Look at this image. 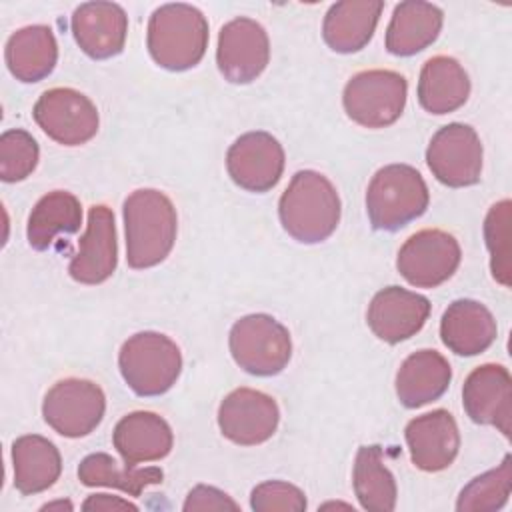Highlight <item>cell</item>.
I'll return each mask as SVG.
<instances>
[{
	"instance_id": "6da1fadb",
	"label": "cell",
	"mask_w": 512,
	"mask_h": 512,
	"mask_svg": "<svg viewBox=\"0 0 512 512\" xmlns=\"http://www.w3.org/2000/svg\"><path fill=\"white\" fill-rule=\"evenodd\" d=\"M126 262L144 270L160 264L176 240V208L172 200L154 188L134 190L124 200Z\"/></svg>"
},
{
	"instance_id": "7a4b0ae2",
	"label": "cell",
	"mask_w": 512,
	"mask_h": 512,
	"mask_svg": "<svg viewBox=\"0 0 512 512\" xmlns=\"http://www.w3.org/2000/svg\"><path fill=\"white\" fill-rule=\"evenodd\" d=\"M282 228L302 244L326 240L340 222V196L332 182L314 170L292 176L278 202Z\"/></svg>"
},
{
	"instance_id": "3957f363",
	"label": "cell",
	"mask_w": 512,
	"mask_h": 512,
	"mask_svg": "<svg viewBox=\"0 0 512 512\" xmlns=\"http://www.w3.org/2000/svg\"><path fill=\"white\" fill-rule=\"evenodd\" d=\"M152 60L172 72L196 66L208 46V22L192 4H164L148 20L146 36Z\"/></svg>"
},
{
	"instance_id": "277c9868",
	"label": "cell",
	"mask_w": 512,
	"mask_h": 512,
	"mask_svg": "<svg viewBox=\"0 0 512 512\" xmlns=\"http://www.w3.org/2000/svg\"><path fill=\"white\" fill-rule=\"evenodd\" d=\"M428 208V186L408 164L380 168L366 190V212L372 228L396 232L420 218Z\"/></svg>"
},
{
	"instance_id": "5b68a950",
	"label": "cell",
	"mask_w": 512,
	"mask_h": 512,
	"mask_svg": "<svg viewBox=\"0 0 512 512\" xmlns=\"http://www.w3.org/2000/svg\"><path fill=\"white\" fill-rule=\"evenodd\" d=\"M118 366L134 394L160 396L176 384L182 370V354L166 334L138 332L122 344Z\"/></svg>"
},
{
	"instance_id": "8992f818",
	"label": "cell",
	"mask_w": 512,
	"mask_h": 512,
	"mask_svg": "<svg viewBox=\"0 0 512 512\" xmlns=\"http://www.w3.org/2000/svg\"><path fill=\"white\" fill-rule=\"evenodd\" d=\"M230 352L242 370L254 376H274L286 368L292 340L286 326L276 318L248 314L236 320L230 330Z\"/></svg>"
},
{
	"instance_id": "52a82bcc",
	"label": "cell",
	"mask_w": 512,
	"mask_h": 512,
	"mask_svg": "<svg viewBox=\"0 0 512 512\" xmlns=\"http://www.w3.org/2000/svg\"><path fill=\"white\" fill-rule=\"evenodd\" d=\"M406 78L392 70H364L344 88L346 114L360 126L386 128L394 124L406 104Z\"/></svg>"
},
{
	"instance_id": "ba28073f",
	"label": "cell",
	"mask_w": 512,
	"mask_h": 512,
	"mask_svg": "<svg viewBox=\"0 0 512 512\" xmlns=\"http://www.w3.org/2000/svg\"><path fill=\"white\" fill-rule=\"evenodd\" d=\"M106 398L98 384L84 378H64L44 396V422L66 438L90 434L104 416Z\"/></svg>"
},
{
	"instance_id": "9c48e42d",
	"label": "cell",
	"mask_w": 512,
	"mask_h": 512,
	"mask_svg": "<svg viewBox=\"0 0 512 512\" xmlns=\"http://www.w3.org/2000/svg\"><path fill=\"white\" fill-rule=\"evenodd\" d=\"M426 164L436 180L450 188L476 184L482 172V144L476 130L460 122L442 126L428 144Z\"/></svg>"
},
{
	"instance_id": "30bf717a",
	"label": "cell",
	"mask_w": 512,
	"mask_h": 512,
	"mask_svg": "<svg viewBox=\"0 0 512 512\" xmlns=\"http://www.w3.org/2000/svg\"><path fill=\"white\" fill-rule=\"evenodd\" d=\"M34 120L54 142L80 146L98 132V110L74 88H50L34 104Z\"/></svg>"
},
{
	"instance_id": "8fae6325",
	"label": "cell",
	"mask_w": 512,
	"mask_h": 512,
	"mask_svg": "<svg viewBox=\"0 0 512 512\" xmlns=\"http://www.w3.org/2000/svg\"><path fill=\"white\" fill-rule=\"evenodd\" d=\"M460 264V246L444 230H420L400 248L396 268L416 288H436L446 282Z\"/></svg>"
},
{
	"instance_id": "7c38bea8",
	"label": "cell",
	"mask_w": 512,
	"mask_h": 512,
	"mask_svg": "<svg viewBox=\"0 0 512 512\" xmlns=\"http://www.w3.org/2000/svg\"><path fill=\"white\" fill-rule=\"evenodd\" d=\"M270 58L266 30L252 18H234L220 28L216 62L220 74L232 84L256 80Z\"/></svg>"
},
{
	"instance_id": "4fadbf2b",
	"label": "cell",
	"mask_w": 512,
	"mask_h": 512,
	"mask_svg": "<svg viewBox=\"0 0 512 512\" xmlns=\"http://www.w3.org/2000/svg\"><path fill=\"white\" fill-rule=\"evenodd\" d=\"M280 422V410L272 396L252 390H232L218 408V426L224 438L240 446H256L272 438Z\"/></svg>"
},
{
	"instance_id": "5bb4252c",
	"label": "cell",
	"mask_w": 512,
	"mask_h": 512,
	"mask_svg": "<svg viewBox=\"0 0 512 512\" xmlns=\"http://www.w3.org/2000/svg\"><path fill=\"white\" fill-rule=\"evenodd\" d=\"M226 168L240 188L268 192L284 172L282 144L268 132H246L228 148Z\"/></svg>"
},
{
	"instance_id": "9a60e30c",
	"label": "cell",
	"mask_w": 512,
	"mask_h": 512,
	"mask_svg": "<svg viewBox=\"0 0 512 512\" xmlns=\"http://www.w3.org/2000/svg\"><path fill=\"white\" fill-rule=\"evenodd\" d=\"M462 404L472 422L494 426L510 438L512 380L502 364H482L474 368L464 382Z\"/></svg>"
},
{
	"instance_id": "2e32d148",
	"label": "cell",
	"mask_w": 512,
	"mask_h": 512,
	"mask_svg": "<svg viewBox=\"0 0 512 512\" xmlns=\"http://www.w3.org/2000/svg\"><path fill=\"white\" fill-rule=\"evenodd\" d=\"M118 264L116 224L108 206L96 204L88 212L86 232L72 256L68 272L80 284H100L112 276Z\"/></svg>"
},
{
	"instance_id": "e0dca14e",
	"label": "cell",
	"mask_w": 512,
	"mask_h": 512,
	"mask_svg": "<svg viewBox=\"0 0 512 512\" xmlns=\"http://www.w3.org/2000/svg\"><path fill=\"white\" fill-rule=\"evenodd\" d=\"M428 316V298L400 286H388L374 294L368 306L366 322L380 340L398 344L420 332Z\"/></svg>"
},
{
	"instance_id": "ac0fdd59",
	"label": "cell",
	"mask_w": 512,
	"mask_h": 512,
	"mask_svg": "<svg viewBox=\"0 0 512 512\" xmlns=\"http://www.w3.org/2000/svg\"><path fill=\"white\" fill-rule=\"evenodd\" d=\"M76 44L94 60H106L122 52L128 34V16L114 2H84L70 20Z\"/></svg>"
},
{
	"instance_id": "d6986e66",
	"label": "cell",
	"mask_w": 512,
	"mask_h": 512,
	"mask_svg": "<svg viewBox=\"0 0 512 512\" xmlns=\"http://www.w3.org/2000/svg\"><path fill=\"white\" fill-rule=\"evenodd\" d=\"M404 436L412 464L424 472H440L448 468L460 448L456 420L442 408L410 420Z\"/></svg>"
},
{
	"instance_id": "ffe728a7",
	"label": "cell",
	"mask_w": 512,
	"mask_h": 512,
	"mask_svg": "<svg viewBox=\"0 0 512 512\" xmlns=\"http://www.w3.org/2000/svg\"><path fill=\"white\" fill-rule=\"evenodd\" d=\"M440 338L458 356H476L496 340V320L492 312L470 298L454 300L442 314Z\"/></svg>"
},
{
	"instance_id": "44dd1931",
	"label": "cell",
	"mask_w": 512,
	"mask_h": 512,
	"mask_svg": "<svg viewBox=\"0 0 512 512\" xmlns=\"http://www.w3.org/2000/svg\"><path fill=\"white\" fill-rule=\"evenodd\" d=\"M172 442L174 436L168 422L146 410L126 414L112 432L114 448L124 464L130 466L166 458L172 450Z\"/></svg>"
},
{
	"instance_id": "7402d4cb",
	"label": "cell",
	"mask_w": 512,
	"mask_h": 512,
	"mask_svg": "<svg viewBox=\"0 0 512 512\" xmlns=\"http://www.w3.org/2000/svg\"><path fill=\"white\" fill-rule=\"evenodd\" d=\"M382 0H342L328 8L322 24L324 42L340 54L362 50L380 20Z\"/></svg>"
},
{
	"instance_id": "603a6c76",
	"label": "cell",
	"mask_w": 512,
	"mask_h": 512,
	"mask_svg": "<svg viewBox=\"0 0 512 512\" xmlns=\"http://www.w3.org/2000/svg\"><path fill=\"white\" fill-rule=\"evenodd\" d=\"M452 378L448 360L436 350L410 354L396 372V396L406 408H420L438 400Z\"/></svg>"
},
{
	"instance_id": "cb8c5ba5",
	"label": "cell",
	"mask_w": 512,
	"mask_h": 512,
	"mask_svg": "<svg viewBox=\"0 0 512 512\" xmlns=\"http://www.w3.org/2000/svg\"><path fill=\"white\" fill-rule=\"evenodd\" d=\"M442 18V10L430 2L396 4L386 30V50L394 56H412L428 48L442 30Z\"/></svg>"
},
{
	"instance_id": "d4e9b609",
	"label": "cell",
	"mask_w": 512,
	"mask_h": 512,
	"mask_svg": "<svg viewBox=\"0 0 512 512\" xmlns=\"http://www.w3.org/2000/svg\"><path fill=\"white\" fill-rule=\"evenodd\" d=\"M470 94V80L462 64L452 56L426 60L418 80V102L430 114H448L464 106Z\"/></svg>"
},
{
	"instance_id": "484cf974",
	"label": "cell",
	"mask_w": 512,
	"mask_h": 512,
	"mask_svg": "<svg viewBox=\"0 0 512 512\" xmlns=\"http://www.w3.org/2000/svg\"><path fill=\"white\" fill-rule=\"evenodd\" d=\"M6 64L20 82H38L46 78L58 60V44L52 28L44 24L24 26L6 42Z\"/></svg>"
},
{
	"instance_id": "4316f807",
	"label": "cell",
	"mask_w": 512,
	"mask_h": 512,
	"mask_svg": "<svg viewBox=\"0 0 512 512\" xmlns=\"http://www.w3.org/2000/svg\"><path fill=\"white\" fill-rule=\"evenodd\" d=\"M14 486L20 494L30 496L54 486L62 472L58 448L44 436L26 434L12 444Z\"/></svg>"
},
{
	"instance_id": "83f0119b",
	"label": "cell",
	"mask_w": 512,
	"mask_h": 512,
	"mask_svg": "<svg viewBox=\"0 0 512 512\" xmlns=\"http://www.w3.org/2000/svg\"><path fill=\"white\" fill-rule=\"evenodd\" d=\"M80 224V200L66 190H54L42 196L32 208L28 216L26 238L34 250H48L58 236L78 232Z\"/></svg>"
},
{
	"instance_id": "f1b7e54d",
	"label": "cell",
	"mask_w": 512,
	"mask_h": 512,
	"mask_svg": "<svg viewBox=\"0 0 512 512\" xmlns=\"http://www.w3.org/2000/svg\"><path fill=\"white\" fill-rule=\"evenodd\" d=\"M354 492L364 510L390 512L396 506V480L384 464L382 446H360L352 472Z\"/></svg>"
},
{
	"instance_id": "f546056e",
	"label": "cell",
	"mask_w": 512,
	"mask_h": 512,
	"mask_svg": "<svg viewBox=\"0 0 512 512\" xmlns=\"http://www.w3.org/2000/svg\"><path fill=\"white\" fill-rule=\"evenodd\" d=\"M162 478H164V472L156 466L136 468V466L124 464V468H120L118 462L106 452L90 454L78 466V480L84 486L118 488L130 496H140L146 486L160 484Z\"/></svg>"
},
{
	"instance_id": "4dcf8cb0",
	"label": "cell",
	"mask_w": 512,
	"mask_h": 512,
	"mask_svg": "<svg viewBox=\"0 0 512 512\" xmlns=\"http://www.w3.org/2000/svg\"><path fill=\"white\" fill-rule=\"evenodd\" d=\"M510 456H504L502 464L470 480L456 502L458 512H490L500 510L510 496L512 488V464Z\"/></svg>"
},
{
	"instance_id": "1f68e13d",
	"label": "cell",
	"mask_w": 512,
	"mask_h": 512,
	"mask_svg": "<svg viewBox=\"0 0 512 512\" xmlns=\"http://www.w3.org/2000/svg\"><path fill=\"white\" fill-rule=\"evenodd\" d=\"M510 210L508 198L496 202L484 220V238L490 252V270L496 282L510 286Z\"/></svg>"
},
{
	"instance_id": "d6a6232c",
	"label": "cell",
	"mask_w": 512,
	"mask_h": 512,
	"mask_svg": "<svg viewBox=\"0 0 512 512\" xmlns=\"http://www.w3.org/2000/svg\"><path fill=\"white\" fill-rule=\"evenodd\" d=\"M38 154V144L26 130H6L0 136V178L4 182L28 178L38 164Z\"/></svg>"
},
{
	"instance_id": "836d02e7",
	"label": "cell",
	"mask_w": 512,
	"mask_h": 512,
	"mask_svg": "<svg viewBox=\"0 0 512 512\" xmlns=\"http://www.w3.org/2000/svg\"><path fill=\"white\" fill-rule=\"evenodd\" d=\"M250 508L256 512H302L306 510V496L294 484L268 480L252 490Z\"/></svg>"
},
{
	"instance_id": "e575fe53",
	"label": "cell",
	"mask_w": 512,
	"mask_h": 512,
	"mask_svg": "<svg viewBox=\"0 0 512 512\" xmlns=\"http://www.w3.org/2000/svg\"><path fill=\"white\" fill-rule=\"evenodd\" d=\"M182 510L194 512V510H240V506L222 490L206 484L194 486L186 500Z\"/></svg>"
},
{
	"instance_id": "d590c367",
	"label": "cell",
	"mask_w": 512,
	"mask_h": 512,
	"mask_svg": "<svg viewBox=\"0 0 512 512\" xmlns=\"http://www.w3.org/2000/svg\"><path fill=\"white\" fill-rule=\"evenodd\" d=\"M82 510H94V512H116V510H130L136 512L138 506L122 500L120 496H110V494H92L84 500Z\"/></svg>"
},
{
	"instance_id": "8d00e7d4",
	"label": "cell",
	"mask_w": 512,
	"mask_h": 512,
	"mask_svg": "<svg viewBox=\"0 0 512 512\" xmlns=\"http://www.w3.org/2000/svg\"><path fill=\"white\" fill-rule=\"evenodd\" d=\"M54 508L72 510V504H70V502H64V500H58V502H52V504H44V506H42V510H54Z\"/></svg>"
}]
</instances>
